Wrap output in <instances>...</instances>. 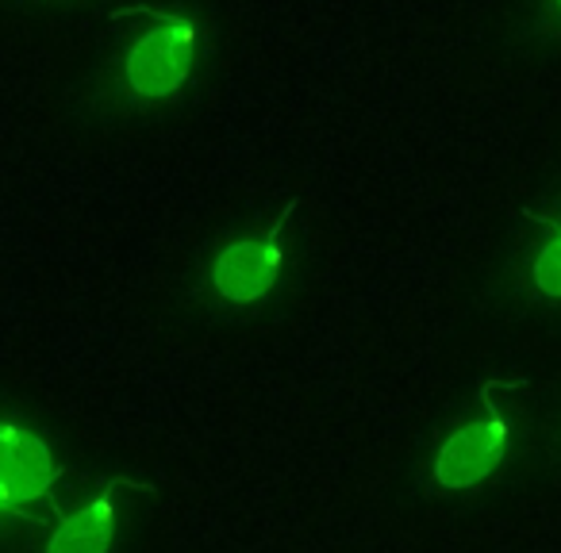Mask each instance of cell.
Segmentation results:
<instances>
[{
  "label": "cell",
  "instance_id": "obj_8",
  "mask_svg": "<svg viewBox=\"0 0 561 553\" xmlns=\"http://www.w3.org/2000/svg\"><path fill=\"white\" fill-rule=\"evenodd\" d=\"M558 9H561V0H558Z\"/></svg>",
  "mask_w": 561,
  "mask_h": 553
},
{
  "label": "cell",
  "instance_id": "obj_1",
  "mask_svg": "<svg viewBox=\"0 0 561 553\" xmlns=\"http://www.w3.org/2000/svg\"><path fill=\"white\" fill-rule=\"evenodd\" d=\"M124 16H150L154 27L147 35L131 43L124 62V78L131 85L135 96L142 101H165V96H178V89L188 81L196 62V47H201V27L185 16H173V12L158 9H127L116 12V20Z\"/></svg>",
  "mask_w": 561,
  "mask_h": 553
},
{
  "label": "cell",
  "instance_id": "obj_7",
  "mask_svg": "<svg viewBox=\"0 0 561 553\" xmlns=\"http://www.w3.org/2000/svg\"><path fill=\"white\" fill-rule=\"evenodd\" d=\"M0 515H12V507H9V499H4V492H0Z\"/></svg>",
  "mask_w": 561,
  "mask_h": 553
},
{
  "label": "cell",
  "instance_id": "obj_5",
  "mask_svg": "<svg viewBox=\"0 0 561 553\" xmlns=\"http://www.w3.org/2000/svg\"><path fill=\"white\" fill-rule=\"evenodd\" d=\"M112 538H116V492H101L85 507L66 515L47 553H108Z\"/></svg>",
  "mask_w": 561,
  "mask_h": 553
},
{
  "label": "cell",
  "instance_id": "obj_2",
  "mask_svg": "<svg viewBox=\"0 0 561 553\" xmlns=\"http://www.w3.org/2000/svg\"><path fill=\"white\" fill-rule=\"evenodd\" d=\"M297 211V200H289V208L280 211L277 223H270L262 234L239 239L216 257L211 265V285L224 300L231 304H257L265 292L273 289L285 262V223Z\"/></svg>",
  "mask_w": 561,
  "mask_h": 553
},
{
  "label": "cell",
  "instance_id": "obj_4",
  "mask_svg": "<svg viewBox=\"0 0 561 553\" xmlns=\"http://www.w3.org/2000/svg\"><path fill=\"white\" fill-rule=\"evenodd\" d=\"M58 476H62V469L55 465L47 442L35 430L0 419V492L9 499L12 515H20L24 504L50 496V484Z\"/></svg>",
  "mask_w": 561,
  "mask_h": 553
},
{
  "label": "cell",
  "instance_id": "obj_3",
  "mask_svg": "<svg viewBox=\"0 0 561 553\" xmlns=\"http://www.w3.org/2000/svg\"><path fill=\"white\" fill-rule=\"evenodd\" d=\"M507 442H512V427H507L504 415L492 407L484 419L469 423V427H458L446 438L435 458V481L450 492L473 488V484H481L484 476L504 461Z\"/></svg>",
  "mask_w": 561,
  "mask_h": 553
},
{
  "label": "cell",
  "instance_id": "obj_6",
  "mask_svg": "<svg viewBox=\"0 0 561 553\" xmlns=\"http://www.w3.org/2000/svg\"><path fill=\"white\" fill-rule=\"evenodd\" d=\"M535 285H538V292H546V297H561V231H558V239L546 242L542 254H538Z\"/></svg>",
  "mask_w": 561,
  "mask_h": 553
}]
</instances>
